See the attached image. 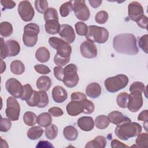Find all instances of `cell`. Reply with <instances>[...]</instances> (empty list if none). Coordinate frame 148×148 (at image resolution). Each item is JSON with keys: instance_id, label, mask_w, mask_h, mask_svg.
<instances>
[{"instance_id": "1", "label": "cell", "mask_w": 148, "mask_h": 148, "mask_svg": "<svg viewBox=\"0 0 148 148\" xmlns=\"http://www.w3.org/2000/svg\"><path fill=\"white\" fill-rule=\"evenodd\" d=\"M113 46L117 53L124 54L135 55L139 52L136 39L132 34H121L115 36Z\"/></svg>"}, {"instance_id": "2", "label": "cell", "mask_w": 148, "mask_h": 148, "mask_svg": "<svg viewBox=\"0 0 148 148\" xmlns=\"http://www.w3.org/2000/svg\"><path fill=\"white\" fill-rule=\"evenodd\" d=\"M49 45L57 50V53L54 57V63L59 66H63L70 61L72 52L71 46L61 39L52 36L49 39Z\"/></svg>"}, {"instance_id": "3", "label": "cell", "mask_w": 148, "mask_h": 148, "mask_svg": "<svg viewBox=\"0 0 148 148\" xmlns=\"http://www.w3.org/2000/svg\"><path fill=\"white\" fill-rule=\"evenodd\" d=\"M142 131L141 125L135 122H130L119 125L115 128V134L121 140H127L138 136Z\"/></svg>"}, {"instance_id": "4", "label": "cell", "mask_w": 148, "mask_h": 148, "mask_svg": "<svg viewBox=\"0 0 148 148\" xmlns=\"http://www.w3.org/2000/svg\"><path fill=\"white\" fill-rule=\"evenodd\" d=\"M108 31L101 27L97 25H90L88 27V31L86 35L87 40L98 43H104L109 38Z\"/></svg>"}, {"instance_id": "5", "label": "cell", "mask_w": 148, "mask_h": 148, "mask_svg": "<svg viewBox=\"0 0 148 148\" xmlns=\"http://www.w3.org/2000/svg\"><path fill=\"white\" fill-rule=\"evenodd\" d=\"M128 83V77L123 74H119L110 77L105 80L104 84L106 90L110 92H116L125 88Z\"/></svg>"}, {"instance_id": "6", "label": "cell", "mask_w": 148, "mask_h": 148, "mask_svg": "<svg viewBox=\"0 0 148 148\" xmlns=\"http://www.w3.org/2000/svg\"><path fill=\"white\" fill-rule=\"evenodd\" d=\"M77 71V68L74 64L67 65L64 68V76L62 82L66 87L73 88L77 84L79 77Z\"/></svg>"}, {"instance_id": "7", "label": "cell", "mask_w": 148, "mask_h": 148, "mask_svg": "<svg viewBox=\"0 0 148 148\" xmlns=\"http://www.w3.org/2000/svg\"><path fill=\"white\" fill-rule=\"evenodd\" d=\"M72 10H73L76 17L80 20L87 21L90 16L89 9L86 5L85 1L75 0L71 1Z\"/></svg>"}, {"instance_id": "8", "label": "cell", "mask_w": 148, "mask_h": 148, "mask_svg": "<svg viewBox=\"0 0 148 148\" xmlns=\"http://www.w3.org/2000/svg\"><path fill=\"white\" fill-rule=\"evenodd\" d=\"M7 107L5 109V114L7 117L12 121L18 120L20 107L17 99L13 97H9L6 101Z\"/></svg>"}, {"instance_id": "9", "label": "cell", "mask_w": 148, "mask_h": 148, "mask_svg": "<svg viewBox=\"0 0 148 148\" xmlns=\"http://www.w3.org/2000/svg\"><path fill=\"white\" fill-rule=\"evenodd\" d=\"M18 12L21 19L24 21H30L32 20L35 11L31 3L28 1H21L18 6Z\"/></svg>"}, {"instance_id": "10", "label": "cell", "mask_w": 148, "mask_h": 148, "mask_svg": "<svg viewBox=\"0 0 148 148\" xmlns=\"http://www.w3.org/2000/svg\"><path fill=\"white\" fill-rule=\"evenodd\" d=\"M6 90L13 97L16 98H21L24 88L21 83L15 78L9 79L5 84Z\"/></svg>"}, {"instance_id": "11", "label": "cell", "mask_w": 148, "mask_h": 148, "mask_svg": "<svg viewBox=\"0 0 148 148\" xmlns=\"http://www.w3.org/2000/svg\"><path fill=\"white\" fill-rule=\"evenodd\" d=\"M143 105V97L140 92H131L129 95L127 108L131 112H136Z\"/></svg>"}, {"instance_id": "12", "label": "cell", "mask_w": 148, "mask_h": 148, "mask_svg": "<svg viewBox=\"0 0 148 148\" xmlns=\"http://www.w3.org/2000/svg\"><path fill=\"white\" fill-rule=\"evenodd\" d=\"M128 13L130 18L136 22L144 16L143 8L140 3L134 1L128 6Z\"/></svg>"}, {"instance_id": "13", "label": "cell", "mask_w": 148, "mask_h": 148, "mask_svg": "<svg viewBox=\"0 0 148 148\" xmlns=\"http://www.w3.org/2000/svg\"><path fill=\"white\" fill-rule=\"evenodd\" d=\"M80 53L82 56L87 58H94L97 56V49L95 45L89 40L82 43L80 46Z\"/></svg>"}, {"instance_id": "14", "label": "cell", "mask_w": 148, "mask_h": 148, "mask_svg": "<svg viewBox=\"0 0 148 148\" xmlns=\"http://www.w3.org/2000/svg\"><path fill=\"white\" fill-rule=\"evenodd\" d=\"M58 34L61 37V39L68 44L73 43L75 39L74 29L69 24H64L61 25Z\"/></svg>"}, {"instance_id": "15", "label": "cell", "mask_w": 148, "mask_h": 148, "mask_svg": "<svg viewBox=\"0 0 148 148\" xmlns=\"http://www.w3.org/2000/svg\"><path fill=\"white\" fill-rule=\"evenodd\" d=\"M83 100L80 101H71L66 105V112L71 116H76L81 113H83Z\"/></svg>"}, {"instance_id": "16", "label": "cell", "mask_w": 148, "mask_h": 148, "mask_svg": "<svg viewBox=\"0 0 148 148\" xmlns=\"http://www.w3.org/2000/svg\"><path fill=\"white\" fill-rule=\"evenodd\" d=\"M108 117L110 122L117 125L131 122L130 118L125 116L121 112L117 110H114L110 112L108 114Z\"/></svg>"}, {"instance_id": "17", "label": "cell", "mask_w": 148, "mask_h": 148, "mask_svg": "<svg viewBox=\"0 0 148 148\" xmlns=\"http://www.w3.org/2000/svg\"><path fill=\"white\" fill-rule=\"evenodd\" d=\"M52 97L57 103L64 102L68 97V94L65 88L60 86H55L52 90Z\"/></svg>"}, {"instance_id": "18", "label": "cell", "mask_w": 148, "mask_h": 148, "mask_svg": "<svg viewBox=\"0 0 148 148\" xmlns=\"http://www.w3.org/2000/svg\"><path fill=\"white\" fill-rule=\"evenodd\" d=\"M78 127L84 131H91L94 127V122L91 117L83 116L80 117L77 122Z\"/></svg>"}, {"instance_id": "19", "label": "cell", "mask_w": 148, "mask_h": 148, "mask_svg": "<svg viewBox=\"0 0 148 148\" xmlns=\"http://www.w3.org/2000/svg\"><path fill=\"white\" fill-rule=\"evenodd\" d=\"M86 93L90 98H98L101 94V86L98 83H91L87 86Z\"/></svg>"}, {"instance_id": "20", "label": "cell", "mask_w": 148, "mask_h": 148, "mask_svg": "<svg viewBox=\"0 0 148 148\" xmlns=\"http://www.w3.org/2000/svg\"><path fill=\"white\" fill-rule=\"evenodd\" d=\"M8 51V57L17 56L20 51V46L18 42L14 40H8L5 42Z\"/></svg>"}, {"instance_id": "21", "label": "cell", "mask_w": 148, "mask_h": 148, "mask_svg": "<svg viewBox=\"0 0 148 148\" xmlns=\"http://www.w3.org/2000/svg\"><path fill=\"white\" fill-rule=\"evenodd\" d=\"M106 138L103 136H98L93 140L89 141L85 146L86 148H104L106 145Z\"/></svg>"}, {"instance_id": "22", "label": "cell", "mask_w": 148, "mask_h": 148, "mask_svg": "<svg viewBox=\"0 0 148 148\" xmlns=\"http://www.w3.org/2000/svg\"><path fill=\"white\" fill-rule=\"evenodd\" d=\"M51 86V79L47 76H42L36 81V87L40 91H47L49 90Z\"/></svg>"}, {"instance_id": "23", "label": "cell", "mask_w": 148, "mask_h": 148, "mask_svg": "<svg viewBox=\"0 0 148 148\" xmlns=\"http://www.w3.org/2000/svg\"><path fill=\"white\" fill-rule=\"evenodd\" d=\"M39 27L35 23H29L25 25L24 28V35L31 36L35 37L38 36L39 33Z\"/></svg>"}, {"instance_id": "24", "label": "cell", "mask_w": 148, "mask_h": 148, "mask_svg": "<svg viewBox=\"0 0 148 148\" xmlns=\"http://www.w3.org/2000/svg\"><path fill=\"white\" fill-rule=\"evenodd\" d=\"M63 135L65 138L70 141L75 140L78 136V132L76 128L72 125L65 127L63 130Z\"/></svg>"}, {"instance_id": "25", "label": "cell", "mask_w": 148, "mask_h": 148, "mask_svg": "<svg viewBox=\"0 0 148 148\" xmlns=\"http://www.w3.org/2000/svg\"><path fill=\"white\" fill-rule=\"evenodd\" d=\"M35 58L40 62H46L50 58V52L47 48L40 47L36 51Z\"/></svg>"}, {"instance_id": "26", "label": "cell", "mask_w": 148, "mask_h": 148, "mask_svg": "<svg viewBox=\"0 0 148 148\" xmlns=\"http://www.w3.org/2000/svg\"><path fill=\"white\" fill-rule=\"evenodd\" d=\"M45 31L49 34H56L59 32L60 24L58 20H51L46 21L45 25Z\"/></svg>"}, {"instance_id": "27", "label": "cell", "mask_w": 148, "mask_h": 148, "mask_svg": "<svg viewBox=\"0 0 148 148\" xmlns=\"http://www.w3.org/2000/svg\"><path fill=\"white\" fill-rule=\"evenodd\" d=\"M51 115L49 113H42L37 117V123L40 127H46L51 124Z\"/></svg>"}, {"instance_id": "28", "label": "cell", "mask_w": 148, "mask_h": 148, "mask_svg": "<svg viewBox=\"0 0 148 148\" xmlns=\"http://www.w3.org/2000/svg\"><path fill=\"white\" fill-rule=\"evenodd\" d=\"M43 130L39 126H34L29 129L27 132V136L31 140H36L42 136Z\"/></svg>"}, {"instance_id": "29", "label": "cell", "mask_w": 148, "mask_h": 148, "mask_svg": "<svg viewBox=\"0 0 148 148\" xmlns=\"http://www.w3.org/2000/svg\"><path fill=\"white\" fill-rule=\"evenodd\" d=\"M110 121L108 116L105 115H99L95 120V127L100 130L106 128L109 125Z\"/></svg>"}, {"instance_id": "30", "label": "cell", "mask_w": 148, "mask_h": 148, "mask_svg": "<svg viewBox=\"0 0 148 148\" xmlns=\"http://www.w3.org/2000/svg\"><path fill=\"white\" fill-rule=\"evenodd\" d=\"M10 71L15 75H21L25 71L24 65L20 60H14L10 64Z\"/></svg>"}, {"instance_id": "31", "label": "cell", "mask_w": 148, "mask_h": 148, "mask_svg": "<svg viewBox=\"0 0 148 148\" xmlns=\"http://www.w3.org/2000/svg\"><path fill=\"white\" fill-rule=\"evenodd\" d=\"M13 33V27L8 21L2 22L0 24V34L3 37H8Z\"/></svg>"}, {"instance_id": "32", "label": "cell", "mask_w": 148, "mask_h": 148, "mask_svg": "<svg viewBox=\"0 0 148 148\" xmlns=\"http://www.w3.org/2000/svg\"><path fill=\"white\" fill-rule=\"evenodd\" d=\"M23 121L28 126H33L37 122L36 115L32 112H26L23 116Z\"/></svg>"}, {"instance_id": "33", "label": "cell", "mask_w": 148, "mask_h": 148, "mask_svg": "<svg viewBox=\"0 0 148 148\" xmlns=\"http://www.w3.org/2000/svg\"><path fill=\"white\" fill-rule=\"evenodd\" d=\"M57 134L58 128L56 125L51 124L46 127L45 135L47 139L53 140L57 136Z\"/></svg>"}, {"instance_id": "34", "label": "cell", "mask_w": 148, "mask_h": 148, "mask_svg": "<svg viewBox=\"0 0 148 148\" xmlns=\"http://www.w3.org/2000/svg\"><path fill=\"white\" fill-rule=\"evenodd\" d=\"M129 99V94L125 92L120 93L116 98V102L118 106L121 108H125L127 107Z\"/></svg>"}, {"instance_id": "35", "label": "cell", "mask_w": 148, "mask_h": 148, "mask_svg": "<svg viewBox=\"0 0 148 148\" xmlns=\"http://www.w3.org/2000/svg\"><path fill=\"white\" fill-rule=\"evenodd\" d=\"M44 19L45 22L51 20H58V13L56 9L53 8H48L44 13Z\"/></svg>"}, {"instance_id": "36", "label": "cell", "mask_w": 148, "mask_h": 148, "mask_svg": "<svg viewBox=\"0 0 148 148\" xmlns=\"http://www.w3.org/2000/svg\"><path fill=\"white\" fill-rule=\"evenodd\" d=\"M26 101L27 105L29 106H38L40 101V95L39 91H34L31 97Z\"/></svg>"}, {"instance_id": "37", "label": "cell", "mask_w": 148, "mask_h": 148, "mask_svg": "<svg viewBox=\"0 0 148 148\" xmlns=\"http://www.w3.org/2000/svg\"><path fill=\"white\" fill-rule=\"evenodd\" d=\"M137 146L139 147H147L148 146V134L147 133L139 134L135 140Z\"/></svg>"}, {"instance_id": "38", "label": "cell", "mask_w": 148, "mask_h": 148, "mask_svg": "<svg viewBox=\"0 0 148 148\" xmlns=\"http://www.w3.org/2000/svg\"><path fill=\"white\" fill-rule=\"evenodd\" d=\"M72 10V5L71 1L64 3L60 7V13L62 17H65L68 16L69 13Z\"/></svg>"}, {"instance_id": "39", "label": "cell", "mask_w": 148, "mask_h": 148, "mask_svg": "<svg viewBox=\"0 0 148 148\" xmlns=\"http://www.w3.org/2000/svg\"><path fill=\"white\" fill-rule=\"evenodd\" d=\"M35 7L40 13H45L48 9V2L43 0H36L35 1Z\"/></svg>"}, {"instance_id": "40", "label": "cell", "mask_w": 148, "mask_h": 148, "mask_svg": "<svg viewBox=\"0 0 148 148\" xmlns=\"http://www.w3.org/2000/svg\"><path fill=\"white\" fill-rule=\"evenodd\" d=\"M145 88L146 87L143 83L140 82H135L131 84L129 90L131 92L136 91L142 93L146 92Z\"/></svg>"}, {"instance_id": "41", "label": "cell", "mask_w": 148, "mask_h": 148, "mask_svg": "<svg viewBox=\"0 0 148 148\" xmlns=\"http://www.w3.org/2000/svg\"><path fill=\"white\" fill-rule=\"evenodd\" d=\"M108 13L105 10H101L96 14L95 20L97 23L100 24H103L108 21Z\"/></svg>"}, {"instance_id": "42", "label": "cell", "mask_w": 148, "mask_h": 148, "mask_svg": "<svg viewBox=\"0 0 148 148\" xmlns=\"http://www.w3.org/2000/svg\"><path fill=\"white\" fill-rule=\"evenodd\" d=\"M75 27L76 32L79 35H86L88 31V27L85 23L83 22H77L75 24Z\"/></svg>"}, {"instance_id": "43", "label": "cell", "mask_w": 148, "mask_h": 148, "mask_svg": "<svg viewBox=\"0 0 148 148\" xmlns=\"http://www.w3.org/2000/svg\"><path fill=\"white\" fill-rule=\"evenodd\" d=\"M23 88H24V91H23V95L21 97V99L24 101H27L31 97L34 92V90H32V88L31 86V85L29 84L24 85Z\"/></svg>"}, {"instance_id": "44", "label": "cell", "mask_w": 148, "mask_h": 148, "mask_svg": "<svg viewBox=\"0 0 148 148\" xmlns=\"http://www.w3.org/2000/svg\"><path fill=\"white\" fill-rule=\"evenodd\" d=\"M83 106H84V111L83 113L85 114H91L94 111V103L90 100L86 99H83Z\"/></svg>"}, {"instance_id": "45", "label": "cell", "mask_w": 148, "mask_h": 148, "mask_svg": "<svg viewBox=\"0 0 148 148\" xmlns=\"http://www.w3.org/2000/svg\"><path fill=\"white\" fill-rule=\"evenodd\" d=\"M23 41L24 44L27 47H33L34 46L37 41H38V36L35 37H31L28 36L23 34Z\"/></svg>"}, {"instance_id": "46", "label": "cell", "mask_w": 148, "mask_h": 148, "mask_svg": "<svg viewBox=\"0 0 148 148\" xmlns=\"http://www.w3.org/2000/svg\"><path fill=\"white\" fill-rule=\"evenodd\" d=\"M12 126V123L10 120L8 119L2 118L1 117V123H0V131L1 132H7L8 131Z\"/></svg>"}, {"instance_id": "47", "label": "cell", "mask_w": 148, "mask_h": 148, "mask_svg": "<svg viewBox=\"0 0 148 148\" xmlns=\"http://www.w3.org/2000/svg\"><path fill=\"white\" fill-rule=\"evenodd\" d=\"M40 95V101L37 107L42 108L46 106L49 103V98L47 94L44 91H39Z\"/></svg>"}, {"instance_id": "48", "label": "cell", "mask_w": 148, "mask_h": 148, "mask_svg": "<svg viewBox=\"0 0 148 148\" xmlns=\"http://www.w3.org/2000/svg\"><path fill=\"white\" fill-rule=\"evenodd\" d=\"M147 41H148V35L146 34L141 36L139 40V46L146 53H148L147 49Z\"/></svg>"}, {"instance_id": "49", "label": "cell", "mask_w": 148, "mask_h": 148, "mask_svg": "<svg viewBox=\"0 0 148 148\" xmlns=\"http://www.w3.org/2000/svg\"><path fill=\"white\" fill-rule=\"evenodd\" d=\"M35 70L40 74H48L50 72V69L49 68L45 65L43 64H37L34 66Z\"/></svg>"}, {"instance_id": "50", "label": "cell", "mask_w": 148, "mask_h": 148, "mask_svg": "<svg viewBox=\"0 0 148 148\" xmlns=\"http://www.w3.org/2000/svg\"><path fill=\"white\" fill-rule=\"evenodd\" d=\"M54 75L56 78L60 81H62L64 76V68L62 66H56L54 68Z\"/></svg>"}, {"instance_id": "51", "label": "cell", "mask_w": 148, "mask_h": 148, "mask_svg": "<svg viewBox=\"0 0 148 148\" xmlns=\"http://www.w3.org/2000/svg\"><path fill=\"white\" fill-rule=\"evenodd\" d=\"M1 60H3L8 57V51L3 39L1 38Z\"/></svg>"}, {"instance_id": "52", "label": "cell", "mask_w": 148, "mask_h": 148, "mask_svg": "<svg viewBox=\"0 0 148 148\" xmlns=\"http://www.w3.org/2000/svg\"><path fill=\"white\" fill-rule=\"evenodd\" d=\"M49 113L54 117H60L63 114L62 110L58 107H52L49 109Z\"/></svg>"}, {"instance_id": "53", "label": "cell", "mask_w": 148, "mask_h": 148, "mask_svg": "<svg viewBox=\"0 0 148 148\" xmlns=\"http://www.w3.org/2000/svg\"><path fill=\"white\" fill-rule=\"evenodd\" d=\"M71 101H80L87 98L86 95L80 92H73L71 94Z\"/></svg>"}, {"instance_id": "54", "label": "cell", "mask_w": 148, "mask_h": 148, "mask_svg": "<svg viewBox=\"0 0 148 148\" xmlns=\"http://www.w3.org/2000/svg\"><path fill=\"white\" fill-rule=\"evenodd\" d=\"M1 3L5 9H12L16 6V2L11 0H1Z\"/></svg>"}, {"instance_id": "55", "label": "cell", "mask_w": 148, "mask_h": 148, "mask_svg": "<svg viewBox=\"0 0 148 148\" xmlns=\"http://www.w3.org/2000/svg\"><path fill=\"white\" fill-rule=\"evenodd\" d=\"M137 25L142 28L147 29V17L146 16H143L140 20L136 21Z\"/></svg>"}, {"instance_id": "56", "label": "cell", "mask_w": 148, "mask_h": 148, "mask_svg": "<svg viewBox=\"0 0 148 148\" xmlns=\"http://www.w3.org/2000/svg\"><path fill=\"white\" fill-rule=\"evenodd\" d=\"M110 146L112 148H116V147H128V146L122 142H120L119 140L117 139H113L112 140Z\"/></svg>"}, {"instance_id": "57", "label": "cell", "mask_w": 148, "mask_h": 148, "mask_svg": "<svg viewBox=\"0 0 148 148\" xmlns=\"http://www.w3.org/2000/svg\"><path fill=\"white\" fill-rule=\"evenodd\" d=\"M138 120L139 121H143L147 122L148 120V110H144L138 116Z\"/></svg>"}, {"instance_id": "58", "label": "cell", "mask_w": 148, "mask_h": 148, "mask_svg": "<svg viewBox=\"0 0 148 148\" xmlns=\"http://www.w3.org/2000/svg\"><path fill=\"white\" fill-rule=\"evenodd\" d=\"M36 147H53V146L48 141L42 140L38 142Z\"/></svg>"}, {"instance_id": "59", "label": "cell", "mask_w": 148, "mask_h": 148, "mask_svg": "<svg viewBox=\"0 0 148 148\" xmlns=\"http://www.w3.org/2000/svg\"><path fill=\"white\" fill-rule=\"evenodd\" d=\"M89 3H90L91 6L94 8H98L101 4L102 3V1H97V0H92L89 1Z\"/></svg>"}, {"instance_id": "60", "label": "cell", "mask_w": 148, "mask_h": 148, "mask_svg": "<svg viewBox=\"0 0 148 148\" xmlns=\"http://www.w3.org/2000/svg\"><path fill=\"white\" fill-rule=\"evenodd\" d=\"M1 73H3V72L4 71H5L6 69V65L5 63L2 60H1Z\"/></svg>"}]
</instances>
